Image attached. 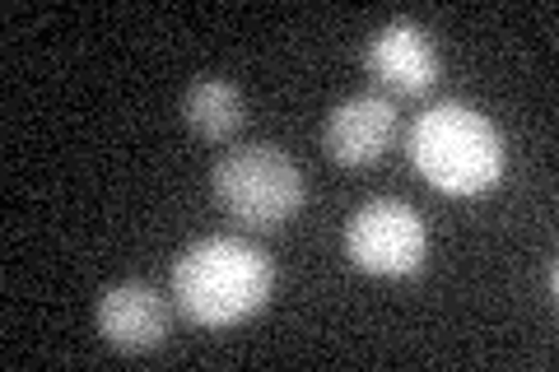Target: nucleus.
Wrapping results in <instances>:
<instances>
[{
  "instance_id": "obj_7",
  "label": "nucleus",
  "mask_w": 559,
  "mask_h": 372,
  "mask_svg": "<svg viewBox=\"0 0 559 372\" xmlns=\"http://www.w3.org/2000/svg\"><path fill=\"white\" fill-rule=\"evenodd\" d=\"M396 140V108L382 94H355L322 121V149L341 168H373Z\"/></svg>"
},
{
  "instance_id": "obj_3",
  "label": "nucleus",
  "mask_w": 559,
  "mask_h": 372,
  "mask_svg": "<svg viewBox=\"0 0 559 372\" xmlns=\"http://www.w3.org/2000/svg\"><path fill=\"white\" fill-rule=\"evenodd\" d=\"M210 196L234 224L275 233L304 209V172L280 145H242L210 168Z\"/></svg>"
},
{
  "instance_id": "obj_4",
  "label": "nucleus",
  "mask_w": 559,
  "mask_h": 372,
  "mask_svg": "<svg viewBox=\"0 0 559 372\" xmlns=\"http://www.w3.org/2000/svg\"><path fill=\"white\" fill-rule=\"evenodd\" d=\"M345 256L355 261L364 275L406 279L429 256V224L419 219V209L411 201L373 196L345 224Z\"/></svg>"
},
{
  "instance_id": "obj_1",
  "label": "nucleus",
  "mask_w": 559,
  "mask_h": 372,
  "mask_svg": "<svg viewBox=\"0 0 559 372\" xmlns=\"http://www.w3.org/2000/svg\"><path fill=\"white\" fill-rule=\"evenodd\" d=\"M275 261L238 233H210L173 261V303L201 331L242 326L271 303Z\"/></svg>"
},
{
  "instance_id": "obj_8",
  "label": "nucleus",
  "mask_w": 559,
  "mask_h": 372,
  "mask_svg": "<svg viewBox=\"0 0 559 372\" xmlns=\"http://www.w3.org/2000/svg\"><path fill=\"white\" fill-rule=\"evenodd\" d=\"M182 121L197 140H234L248 121V98L234 80L205 75L182 94Z\"/></svg>"
},
{
  "instance_id": "obj_5",
  "label": "nucleus",
  "mask_w": 559,
  "mask_h": 372,
  "mask_svg": "<svg viewBox=\"0 0 559 372\" xmlns=\"http://www.w3.org/2000/svg\"><path fill=\"white\" fill-rule=\"evenodd\" d=\"M364 70L382 88V98H425L443 75L439 47H433L429 28L415 20L382 24L369 47H364Z\"/></svg>"
},
{
  "instance_id": "obj_6",
  "label": "nucleus",
  "mask_w": 559,
  "mask_h": 372,
  "mask_svg": "<svg viewBox=\"0 0 559 372\" xmlns=\"http://www.w3.org/2000/svg\"><path fill=\"white\" fill-rule=\"evenodd\" d=\"M94 326L117 353H150L168 340V298L145 279H117L98 293Z\"/></svg>"
},
{
  "instance_id": "obj_2",
  "label": "nucleus",
  "mask_w": 559,
  "mask_h": 372,
  "mask_svg": "<svg viewBox=\"0 0 559 372\" xmlns=\"http://www.w3.org/2000/svg\"><path fill=\"white\" fill-rule=\"evenodd\" d=\"M411 168L443 196H485L509 172V140L480 108L443 98L411 121Z\"/></svg>"
}]
</instances>
